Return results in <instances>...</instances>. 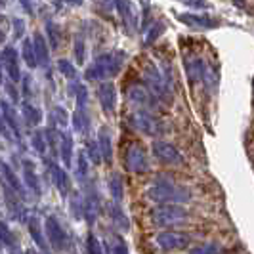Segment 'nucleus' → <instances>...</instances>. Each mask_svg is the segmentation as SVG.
Segmentation results:
<instances>
[{"label": "nucleus", "mask_w": 254, "mask_h": 254, "mask_svg": "<svg viewBox=\"0 0 254 254\" xmlns=\"http://www.w3.org/2000/svg\"><path fill=\"white\" fill-rule=\"evenodd\" d=\"M109 190H111L115 203H121V199H123V180H121L119 174L111 176V180H109Z\"/></svg>", "instance_id": "24"}, {"label": "nucleus", "mask_w": 254, "mask_h": 254, "mask_svg": "<svg viewBox=\"0 0 254 254\" xmlns=\"http://www.w3.org/2000/svg\"><path fill=\"white\" fill-rule=\"evenodd\" d=\"M151 220L155 226H178V224H186L190 220V212L182 206L165 204V206H159L153 210Z\"/></svg>", "instance_id": "3"}, {"label": "nucleus", "mask_w": 254, "mask_h": 254, "mask_svg": "<svg viewBox=\"0 0 254 254\" xmlns=\"http://www.w3.org/2000/svg\"><path fill=\"white\" fill-rule=\"evenodd\" d=\"M58 67L62 69V73H64L65 76H75V67L69 64L67 60H60V62H58Z\"/></svg>", "instance_id": "34"}, {"label": "nucleus", "mask_w": 254, "mask_h": 254, "mask_svg": "<svg viewBox=\"0 0 254 254\" xmlns=\"http://www.w3.org/2000/svg\"><path fill=\"white\" fill-rule=\"evenodd\" d=\"M191 254H222V249L218 243H204L201 247H195Z\"/></svg>", "instance_id": "28"}, {"label": "nucleus", "mask_w": 254, "mask_h": 254, "mask_svg": "<svg viewBox=\"0 0 254 254\" xmlns=\"http://www.w3.org/2000/svg\"><path fill=\"white\" fill-rule=\"evenodd\" d=\"M123 62H125V54H105L102 58H98L94 64L86 69V78L96 80V78H105V76L117 75L123 69Z\"/></svg>", "instance_id": "2"}, {"label": "nucleus", "mask_w": 254, "mask_h": 254, "mask_svg": "<svg viewBox=\"0 0 254 254\" xmlns=\"http://www.w3.org/2000/svg\"><path fill=\"white\" fill-rule=\"evenodd\" d=\"M76 62L78 64H82V60H84V48H82V40H78L76 42Z\"/></svg>", "instance_id": "35"}, {"label": "nucleus", "mask_w": 254, "mask_h": 254, "mask_svg": "<svg viewBox=\"0 0 254 254\" xmlns=\"http://www.w3.org/2000/svg\"><path fill=\"white\" fill-rule=\"evenodd\" d=\"M0 134H2L6 140H12V136L8 134V128H6V123H4V119H2V115H0Z\"/></svg>", "instance_id": "36"}, {"label": "nucleus", "mask_w": 254, "mask_h": 254, "mask_svg": "<svg viewBox=\"0 0 254 254\" xmlns=\"http://www.w3.org/2000/svg\"><path fill=\"white\" fill-rule=\"evenodd\" d=\"M143 76H145V82H147V86H149V92H151V94L159 96V98H163V100H166V102L172 100V90H170L168 82L165 80V76L161 75V71H157L155 65H147Z\"/></svg>", "instance_id": "4"}, {"label": "nucleus", "mask_w": 254, "mask_h": 254, "mask_svg": "<svg viewBox=\"0 0 254 254\" xmlns=\"http://www.w3.org/2000/svg\"><path fill=\"white\" fill-rule=\"evenodd\" d=\"M157 243L161 249L165 251H180V249H186L190 245V237L186 233H174V231H166L161 233L157 237Z\"/></svg>", "instance_id": "9"}, {"label": "nucleus", "mask_w": 254, "mask_h": 254, "mask_svg": "<svg viewBox=\"0 0 254 254\" xmlns=\"http://www.w3.org/2000/svg\"><path fill=\"white\" fill-rule=\"evenodd\" d=\"M23 60L27 62V65L33 69L37 67V58H35V48H33V42L31 40H25L23 42Z\"/></svg>", "instance_id": "26"}, {"label": "nucleus", "mask_w": 254, "mask_h": 254, "mask_svg": "<svg viewBox=\"0 0 254 254\" xmlns=\"http://www.w3.org/2000/svg\"><path fill=\"white\" fill-rule=\"evenodd\" d=\"M88 125H90V121H88V117H86L84 107H78L76 113L73 115V127H75L76 132H84V130L88 128Z\"/></svg>", "instance_id": "22"}, {"label": "nucleus", "mask_w": 254, "mask_h": 254, "mask_svg": "<svg viewBox=\"0 0 254 254\" xmlns=\"http://www.w3.org/2000/svg\"><path fill=\"white\" fill-rule=\"evenodd\" d=\"M147 197L151 199V201H157V203H188L191 199L190 191L186 190V188H182L178 184H174V182H170V180L166 178H161L155 180L153 182V186L147 190Z\"/></svg>", "instance_id": "1"}, {"label": "nucleus", "mask_w": 254, "mask_h": 254, "mask_svg": "<svg viewBox=\"0 0 254 254\" xmlns=\"http://www.w3.org/2000/svg\"><path fill=\"white\" fill-rule=\"evenodd\" d=\"M15 239H13V233L10 231V228L0 220V245H10L12 247Z\"/></svg>", "instance_id": "29"}, {"label": "nucleus", "mask_w": 254, "mask_h": 254, "mask_svg": "<svg viewBox=\"0 0 254 254\" xmlns=\"http://www.w3.org/2000/svg\"><path fill=\"white\" fill-rule=\"evenodd\" d=\"M44 228H46V239L52 243V247H54L56 251H65L67 245H69V237H67L65 229L62 228L60 220L56 216H48L46 218Z\"/></svg>", "instance_id": "5"}, {"label": "nucleus", "mask_w": 254, "mask_h": 254, "mask_svg": "<svg viewBox=\"0 0 254 254\" xmlns=\"http://www.w3.org/2000/svg\"><path fill=\"white\" fill-rule=\"evenodd\" d=\"M71 153H73V138L71 134L62 132V159L65 166H71Z\"/></svg>", "instance_id": "20"}, {"label": "nucleus", "mask_w": 254, "mask_h": 254, "mask_svg": "<svg viewBox=\"0 0 254 254\" xmlns=\"http://www.w3.org/2000/svg\"><path fill=\"white\" fill-rule=\"evenodd\" d=\"M23 115H25V123L27 125H31V127L38 125L40 119H42L40 111H38L37 107H33L31 103H25V105H23Z\"/></svg>", "instance_id": "23"}, {"label": "nucleus", "mask_w": 254, "mask_h": 254, "mask_svg": "<svg viewBox=\"0 0 254 254\" xmlns=\"http://www.w3.org/2000/svg\"><path fill=\"white\" fill-rule=\"evenodd\" d=\"M33 147L38 155H44V151H46V136H44L42 130H37L33 134Z\"/></svg>", "instance_id": "27"}, {"label": "nucleus", "mask_w": 254, "mask_h": 254, "mask_svg": "<svg viewBox=\"0 0 254 254\" xmlns=\"http://www.w3.org/2000/svg\"><path fill=\"white\" fill-rule=\"evenodd\" d=\"M8 94L13 98V102H17V100H19V96H17V92H15V88H13L12 84H10V88H8Z\"/></svg>", "instance_id": "37"}, {"label": "nucleus", "mask_w": 254, "mask_h": 254, "mask_svg": "<svg viewBox=\"0 0 254 254\" xmlns=\"http://www.w3.org/2000/svg\"><path fill=\"white\" fill-rule=\"evenodd\" d=\"M130 121H132V127L136 128V130H140V132H143V134L157 136V134L163 132V125L153 115L147 113V111H136V113H132Z\"/></svg>", "instance_id": "7"}, {"label": "nucleus", "mask_w": 254, "mask_h": 254, "mask_svg": "<svg viewBox=\"0 0 254 254\" xmlns=\"http://www.w3.org/2000/svg\"><path fill=\"white\" fill-rule=\"evenodd\" d=\"M98 96H100V103H102L103 111L113 113L115 105H117V88H115L113 82H103L98 90Z\"/></svg>", "instance_id": "10"}, {"label": "nucleus", "mask_w": 254, "mask_h": 254, "mask_svg": "<svg viewBox=\"0 0 254 254\" xmlns=\"http://www.w3.org/2000/svg\"><path fill=\"white\" fill-rule=\"evenodd\" d=\"M33 48H35V58H37L38 62L44 65L46 69H48V62H50V56H48L46 40L42 38V35H37V37H35V44H33Z\"/></svg>", "instance_id": "17"}, {"label": "nucleus", "mask_w": 254, "mask_h": 254, "mask_svg": "<svg viewBox=\"0 0 254 254\" xmlns=\"http://www.w3.org/2000/svg\"><path fill=\"white\" fill-rule=\"evenodd\" d=\"M180 19H184V21H188V23H195V25H201V27H214V25H212L214 21H210L208 17H190V15H182Z\"/></svg>", "instance_id": "31"}, {"label": "nucleus", "mask_w": 254, "mask_h": 254, "mask_svg": "<svg viewBox=\"0 0 254 254\" xmlns=\"http://www.w3.org/2000/svg\"><path fill=\"white\" fill-rule=\"evenodd\" d=\"M0 170H2L4 178H6V182H8V188H10L12 191H15L19 197H23V195H25V190H23L21 182L15 178V174H13L12 170H10V166L6 165V163H2V165H0Z\"/></svg>", "instance_id": "16"}, {"label": "nucleus", "mask_w": 254, "mask_h": 254, "mask_svg": "<svg viewBox=\"0 0 254 254\" xmlns=\"http://www.w3.org/2000/svg\"><path fill=\"white\" fill-rule=\"evenodd\" d=\"M23 174H25V184L27 188L33 191L35 195H40V182L37 178V172H35V163L33 161H23Z\"/></svg>", "instance_id": "14"}, {"label": "nucleus", "mask_w": 254, "mask_h": 254, "mask_svg": "<svg viewBox=\"0 0 254 254\" xmlns=\"http://www.w3.org/2000/svg\"><path fill=\"white\" fill-rule=\"evenodd\" d=\"M88 149V157H90V161L94 163V165H100V149H98V143L96 141H88V145H86Z\"/></svg>", "instance_id": "33"}, {"label": "nucleus", "mask_w": 254, "mask_h": 254, "mask_svg": "<svg viewBox=\"0 0 254 254\" xmlns=\"http://www.w3.org/2000/svg\"><path fill=\"white\" fill-rule=\"evenodd\" d=\"M88 176V161H86V153H78V161H76V178L84 180Z\"/></svg>", "instance_id": "25"}, {"label": "nucleus", "mask_w": 254, "mask_h": 254, "mask_svg": "<svg viewBox=\"0 0 254 254\" xmlns=\"http://www.w3.org/2000/svg\"><path fill=\"white\" fill-rule=\"evenodd\" d=\"M100 153L103 155V161H105V163H111L113 147H111V136H109L107 128H102V130H100Z\"/></svg>", "instance_id": "18"}, {"label": "nucleus", "mask_w": 254, "mask_h": 254, "mask_svg": "<svg viewBox=\"0 0 254 254\" xmlns=\"http://www.w3.org/2000/svg\"><path fill=\"white\" fill-rule=\"evenodd\" d=\"M107 253L109 254H128V249L125 241L119 237V235H113V237H109V241H107Z\"/></svg>", "instance_id": "21"}, {"label": "nucleus", "mask_w": 254, "mask_h": 254, "mask_svg": "<svg viewBox=\"0 0 254 254\" xmlns=\"http://www.w3.org/2000/svg\"><path fill=\"white\" fill-rule=\"evenodd\" d=\"M153 155L165 165H182L184 163L182 153L172 143H166V141H155L153 143Z\"/></svg>", "instance_id": "8"}, {"label": "nucleus", "mask_w": 254, "mask_h": 254, "mask_svg": "<svg viewBox=\"0 0 254 254\" xmlns=\"http://www.w3.org/2000/svg\"><path fill=\"white\" fill-rule=\"evenodd\" d=\"M125 163H127V168L134 174H143L149 170V163H147V155L141 149L140 145L132 143L130 147L125 153Z\"/></svg>", "instance_id": "6"}, {"label": "nucleus", "mask_w": 254, "mask_h": 254, "mask_svg": "<svg viewBox=\"0 0 254 254\" xmlns=\"http://www.w3.org/2000/svg\"><path fill=\"white\" fill-rule=\"evenodd\" d=\"M0 82H2V75H0Z\"/></svg>", "instance_id": "38"}, {"label": "nucleus", "mask_w": 254, "mask_h": 254, "mask_svg": "<svg viewBox=\"0 0 254 254\" xmlns=\"http://www.w3.org/2000/svg\"><path fill=\"white\" fill-rule=\"evenodd\" d=\"M86 249H88V254H103V249L100 241L94 237V235H88V241H86Z\"/></svg>", "instance_id": "32"}, {"label": "nucleus", "mask_w": 254, "mask_h": 254, "mask_svg": "<svg viewBox=\"0 0 254 254\" xmlns=\"http://www.w3.org/2000/svg\"><path fill=\"white\" fill-rule=\"evenodd\" d=\"M50 170H52V176H54V184L65 195L67 190H69V178H67V174L64 172V168H60L58 165H52Z\"/></svg>", "instance_id": "19"}, {"label": "nucleus", "mask_w": 254, "mask_h": 254, "mask_svg": "<svg viewBox=\"0 0 254 254\" xmlns=\"http://www.w3.org/2000/svg\"><path fill=\"white\" fill-rule=\"evenodd\" d=\"M29 231H31V237H33L35 243L38 245V249L44 254H48V245H46V239H44L42 233H40V222H38L37 216L29 218Z\"/></svg>", "instance_id": "15"}, {"label": "nucleus", "mask_w": 254, "mask_h": 254, "mask_svg": "<svg viewBox=\"0 0 254 254\" xmlns=\"http://www.w3.org/2000/svg\"><path fill=\"white\" fill-rule=\"evenodd\" d=\"M0 115L4 119V123L12 128L13 138L19 141L21 140V128H19V123H17V115L13 111V107L8 102H0Z\"/></svg>", "instance_id": "12"}, {"label": "nucleus", "mask_w": 254, "mask_h": 254, "mask_svg": "<svg viewBox=\"0 0 254 254\" xmlns=\"http://www.w3.org/2000/svg\"><path fill=\"white\" fill-rule=\"evenodd\" d=\"M111 214H113V220L117 222V224L121 222V228H123V229H128V218L125 216V214H123V210H121V208L117 206V203H115L113 208H111Z\"/></svg>", "instance_id": "30"}, {"label": "nucleus", "mask_w": 254, "mask_h": 254, "mask_svg": "<svg viewBox=\"0 0 254 254\" xmlns=\"http://www.w3.org/2000/svg\"><path fill=\"white\" fill-rule=\"evenodd\" d=\"M128 100L134 103H138L141 107H157V102H155V96H153L151 92L147 88H143V86H132V88L128 90Z\"/></svg>", "instance_id": "11"}, {"label": "nucleus", "mask_w": 254, "mask_h": 254, "mask_svg": "<svg viewBox=\"0 0 254 254\" xmlns=\"http://www.w3.org/2000/svg\"><path fill=\"white\" fill-rule=\"evenodd\" d=\"M2 60H4V67H6V71H8V75L12 78L13 82H17L19 80V64H17V54L13 48H6L4 50V56H2Z\"/></svg>", "instance_id": "13"}]
</instances>
